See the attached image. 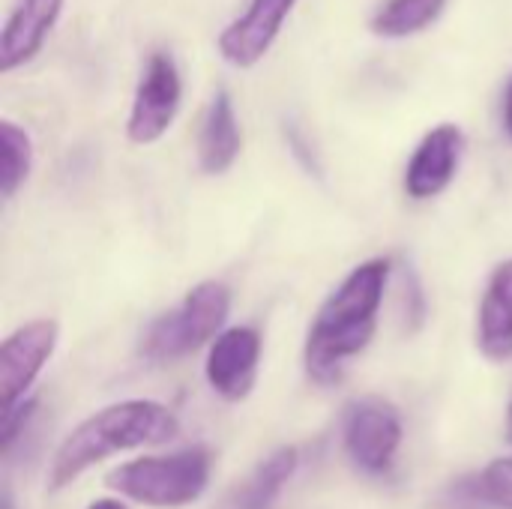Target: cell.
Returning <instances> with one entry per match:
<instances>
[{"label": "cell", "mask_w": 512, "mask_h": 509, "mask_svg": "<svg viewBox=\"0 0 512 509\" xmlns=\"http://www.w3.org/2000/svg\"><path fill=\"white\" fill-rule=\"evenodd\" d=\"M387 279V258L363 261L318 309L306 339V372L318 384H336L348 360H354L372 342Z\"/></svg>", "instance_id": "1"}, {"label": "cell", "mask_w": 512, "mask_h": 509, "mask_svg": "<svg viewBox=\"0 0 512 509\" xmlns=\"http://www.w3.org/2000/svg\"><path fill=\"white\" fill-rule=\"evenodd\" d=\"M177 429V417L159 402L126 399L108 405L87 417L81 426H75L69 438L60 444L48 471V486L63 489L72 480H78L87 468L114 453L138 450L147 444H165L177 435Z\"/></svg>", "instance_id": "2"}, {"label": "cell", "mask_w": 512, "mask_h": 509, "mask_svg": "<svg viewBox=\"0 0 512 509\" xmlns=\"http://www.w3.org/2000/svg\"><path fill=\"white\" fill-rule=\"evenodd\" d=\"M213 459L204 447L171 456H144L108 474V486L144 507L180 509L195 504L210 483Z\"/></svg>", "instance_id": "3"}, {"label": "cell", "mask_w": 512, "mask_h": 509, "mask_svg": "<svg viewBox=\"0 0 512 509\" xmlns=\"http://www.w3.org/2000/svg\"><path fill=\"white\" fill-rule=\"evenodd\" d=\"M231 312V291L222 282L195 285L183 303L165 315H159L141 339V357L165 366L195 354L201 345L216 342L225 333V321Z\"/></svg>", "instance_id": "4"}, {"label": "cell", "mask_w": 512, "mask_h": 509, "mask_svg": "<svg viewBox=\"0 0 512 509\" xmlns=\"http://www.w3.org/2000/svg\"><path fill=\"white\" fill-rule=\"evenodd\" d=\"M180 99H183V81L174 57L168 51H153L135 87L129 123H126L129 141L132 144L159 141L171 129L180 111Z\"/></svg>", "instance_id": "5"}, {"label": "cell", "mask_w": 512, "mask_h": 509, "mask_svg": "<svg viewBox=\"0 0 512 509\" xmlns=\"http://www.w3.org/2000/svg\"><path fill=\"white\" fill-rule=\"evenodd\" d=\"M342 441L348 459L366 474H384L402 447V420L384 399H357L345 411Z\"/></svg>", "instance_id": "6"}, {"label": "cell", "mask_w": 512, "mask_h": 509, "mask_svg": "<svg viewBox=\"0 0 512 509\" xmlns=\"http://www.w3.org/2000/svg\"><path fill=\"white\" fill-rule=\"evenodd\" d=\"M57 339H60V330L51 318L30 321L3 339V348H0L3 411L21 405L27 399L33 381L39 378V372L45 369V363L51 360V354L57 348Z\"/></svg>", "instance_id": "7"}, {"label": "cell", "mask_w": 512, "mask_h": 509, "mask_svg": "<svg viewBox=\"0 0 512 509\" xmlns=\"http://www.w3.org/2000/svg\"><path fill=\"white\" fill-rule=\"evenodd\" d=\"M261 363V333L255 327H228L216 336L207 354V384L228 402H240L252 393Z\"/></svg>", "instance_id": "8"}, {"label": "cell", "mask_w": 512, "mask_h": 509, "mask_svg": "<svg viewBox=\"0 0 512 509\" xmlns=\"http://www.w3.org/2000/svg\"><path fill=\"white\" fill-rule=\"evenodd\" d=\"M462 153H465V132L459 126L441 123L432 132H426L408 162L405 192L414 201H429L441 195L453 183Z\"/></svg>", "instance_id": "9"}, {"label": "cell", "mask_w": 512, "mask_h": 509, "mask_svg": "<svg viewBox=\"0 0 512 509\" xmlns=\"http://www.w3.org/2000/svg\"><path fill=\"white\" fill-rule=\"evenodd\" d=\"M297 0H252L249 9L219 33V54L240 69L255 66L276 42Z\"/></svg>", "instance_id": "10"}, {"label": "cell", "mask_w": 512, "mask_h": 509, "mask_svg": "<svg viewBox=\"0 0 512 509\" xmlns=\"http://www.w3.org/2000/svg\"><path fill=\"white\" fill-rule=\"evenodd\" d=\"M60 9H63V0H18L15 3L0 33V69L3 72L24 66L39 54L51 27L57 24Z\"/></svg>", "instance_id": "11"}, {"label": "cell", "mask_w": 512, "mask_h": 509, "mask_svg": "<svg viewBox=\"0 0 512 509\" xmlns=\"http://www.w3.org/2000/svg\"><path fill=\"white\" fill-rule=\"evenodd\" d=\"M477 345L489 360L512 357V258L501 261L486 285L477 321Z\"/></svg>", "instance_id": "12"}, {"label": "cell", "mask_w": 512, "mask_h": 509, "mask_svg": "<svg viewBox=\"0 0 512 509\" xmlns=\"http://www.w3.org/2000/svg\"><path fill=\"white\" fill-rule=\"evenodd\" d=\"M243 138L234 114V102L225 90H219L204 114L198 135V162L204 174H225L240 156Z\"/></svg>", "instance_id": "13"}, {"label": "cell", "mask_w": 512, "mask_h": 509, "mask_svg": "<svg viewBox=\"0 0 512 509\" xmlns=\"http://www.w3.org/2000/svg\"><path fill=\"white\" fill-rule=\"evenodd\" d=\"M300 462V453L294 447H279L270 453L246 480V486L237 495V509H267L285 489V483L294 477Z\"/></svg>", "instance_id": "14"}, {"label": "cell", "mask_w": 512, "mask_h": 509, "mask_svg": "<svg viewBox=\"0 0 512 509\" xmlns=\"http://www.w3.org/2000/svg\"><path fill=\"white\" fill-rule=\"evenodd\" d=\"M447 0H390L372 18V30L384 39H402L426 30L444 9Z\"/></svg>", "instance_id": "15"}, {"label": "cell", "mask_w": 512, "mask_h": 509, "mask_svg": "<svg viewBox=\"0 0 512 509\" xmlns=\"http://www.w3.org/2000/svg\"><path fill=\"white\" fill-rule=\"evenodd\" d=\"M33 168V144L30 135L12 120L0 123V195L12 198Z\"/></svg>", "instance_id": "16"}, {"label": "cell", "mask_w": 512, "mask_h": 509, "mask_svg": "<svg viewBox=\"0 0 512 509\" xmlns=\"http://www.w3.org/2000/svg\"><path fill=\"white\" fill-rule=\"evenodd\" d=\"M471 498L492 509H512V456L495 459L468 486Z\"/></svg>", "instance_id": "17"}, {"label": "cell", "mask_w": 512, "mask_h": 509, "mask_svg": "<svg viewBox=\"0 0 512 509\" xmlns=\"http://www.w3.org/2000/svg\"><path fill=\"white\" fill-rule=\"evenodd\" d=\"M504 129H507V135L512 138V81L510 90H507V102H504Z\"/></svg>", "instance_id": "18"}, {"label": "cell", "mask_w": 512, "mask_h": 509, "mask_svg": "<svg viewBox=\"0 0 512 509\" xmlns=\"http://www.w3.org/2000/svg\"><path fill=\"white\" fill-rule=\"evenodd\" d=\"M87 509H126L120 501H111V498H102V501H93Z\"/></svg>", "instance_id": "19"}, {"label": "cell", "mask_w": 512, "mask_h": 509, "mask_svg": "<svg viewBox=\"0 0 512 509\" xmlns=\"http://www.w3.org/2000/svg\"><path fill=\"white\" fill-rule=\"evenodd\" d=\"M507 441L512 444V399H510V408H507Z\"/></svg>", "instance_id": "20"}, {"label": "cell", "mask_w": 512, "mask_h": 509, "mask_svg": "<svg viewBox=\"0 0 512 509\" xmlns=\"http://www.w3.org/2000/svg\"><path fill=\"white\" fill-rule=\"evenodd\" d=\"M3 509H15V504H12V495H9V492H3Z\"/></svg>", "instance_id": "21"}]
</instances>
